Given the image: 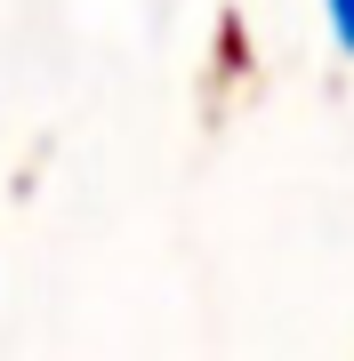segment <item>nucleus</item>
Masks as SVG:
<instances>
[{"label":"nucleus","instance_id":"obj_1","mask_svg":"<svg viewBox=\"0 0 354 361\" xmlns=\"http://www.w3.org/2000/svg\"><path fill=\"white\" fill-rule=\"evenodd\" d=\"M322 32H330V49L354 65V0H322Z\"/></svg>","mask_w":354,"mask_h":361}]
</instances>
